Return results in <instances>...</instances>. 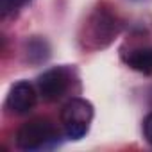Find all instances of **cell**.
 Listing matches in <instances>:
<instances>
[{
    "instance_id": "6da1fadb",
    "label": "cell",
    "mask_w": 152,
    "mask_h": 152,
    "mask_svg": "<svg viewBox=\"0 0 152 152\" xmlns=\"http://www.w3.org/2000/svg\"><path fill=\"white\" fill-rule=\"evenodd\" d=\"M93 118V106L84 99H72L64 104L61 111V124L64 132L72 140H81L91 124Z\"/></svg>"
},
{
    "instance_id": "7a4b0ae2",
    "label": "cell",
    "mask_w": 152,
    "mask_h": 152,
    "mask_svg": "<svg viewBox=\"0 0 152 152\" xmlns=\"http://www.w3.org/2000/svg\"><path fill=\"white\" fill-rule=\"evenodd\" d=\"M57 138L56 127L47 118H34L25 122L16 132V145L22 150H36Z\"/></svg>"
},
{
    "instance_id": "3957f363",
    "label": "cell",
    "mask_w": 152,
    "mask_h": 152,
    "mask_svg": "<svg viewBox=\"0 0 152 152\" xmlns=\"http://www.w3.org/2000/svg\"><path fill=\"white\" fill-rule=\"evenodd\" d=\"M70 86V73L66 68H50L38 79V90L43 100L47 102H57Z\"/></svg>"
},
{
    "instance_id": "277c9868",
    "label": "cell",
    "mask_w": 152,
    "mask_h": 152,
    "mask_svg": "<svg viewBox=\"0 0 152 152\" xmlns=\"http://www.w3.org/2000/svg\"><path fill=\"white\" fill-rule=\"evenodd\" d=\"M7 109L15 115H25L29 111H32V107L36 106V90L31 83L27 81H20L16 83L9 95H7Z\"/></svg>"
},
{
    "instance_id": "5b68a950",
    "label": "cell",
    "mask_w": 152,
    "mask_h": 152,
    "mask_svg": "<svg viewBox=\"0 0 152 152\" xmlns=\"http://www.w3.org/2000/svg\"><path fill=\"white\" fill-rule=\"evenodd\" d=\"M127 64L140 73L152 75V47L132 50L127 57Z\"/></svg>"
},
{
    "instance_id": "8992f818",
    "label": "cell",
    "mask_w": 152,
    "mask_h": 152,
    "mask_svg": "<svg viewBox=\"0 0 152 152\" xmlns=\"http://www.w3.org/2000/svg\"><path fill=\"white\" fill-rule=\"evenodd\" d=\"M34 56H38V63L48 57V47L43 39H32L29 43V59L34 61Z\"/></svg>"
},
{
    "instance_id": "52a82bcc",
    "label": "cell",
    "mask_w": 152,
    "mask_h": 152,
    "mask_svg": "<svg viewBox=\"0 0 152 152\" xmlns=\"http://www.w3.org/2000/svg\"><path fill=\"white\" fill-rule=\"evenodd\" d=\"M29 0H2V16H7L9 13H15L16 9L23 7Z\"/></svg>"
},
{
    "instance_id": "ba28073f",
    "label": "cell",
    "mask_w": 152,
    "mask_h": 152,
    "mask_svg": "<svg viewBox=\"0 0 152 152\" xmlns=\"http://www.w3.org/2000/svg\"><path fill=\"white\" fill-rule=\"evenodd\" d=\"M143 134H145L147 141L152 143V113L147 115V118L143 120Z\"/></svg>"
}]
</instances>
